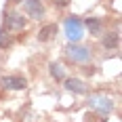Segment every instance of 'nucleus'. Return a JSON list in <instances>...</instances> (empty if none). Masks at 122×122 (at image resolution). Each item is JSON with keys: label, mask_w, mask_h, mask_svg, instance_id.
<instances>
[{"label": "nucleus", "mask_w": 122, "mask_h": 122, "mask_svg": "<svg viewBox=\"0 0 122 122\" xmlns=\"http://www.w3.org/2000/svg\"><path fill=\"white\" fill-rule=\"evenodd\" d=\"M65 55H67V59L74 61V63H88L91 57H93V51L84 46V44H78V42H74V44H67L65 46Z\"/></svg>", "instance_id": "f257e3e1"}, {"label": "nucleus", "mask_w": 122, "mask_h": 122, "mask_svg": "<svg viewBox=\"0 0 122 122\" xmlns=\"http://www.w3.org/2000/svg\"><path fill=\"white\" fill-rule=\"evenodd\" d=\"M63 30H65V36L70 38V40H74V42H78L80 38H82V34H84V23L78 19V17H67L65 19V23H63Z\"/></svg>", "instance_id": "f03ea898"}, {"label": "nucleus", "mask_w": 122, "mask_h": 122, "mask_svg": "<svg viewBox=\"0 0 122 122\" xmlns=\"http://www.w3.org/2000/svg\"><path fill=\"white\" fill-rule=\"evenodd\" d=\"M88 105L93 107V110H97L99 114H103V116H107L112 110H114V101L107 97H103V95H93V97L88 99Z\"/></svg>", "instance_id": "7ed1b4c3"}, {"label": "nucleus", "mask_w": 122, "mask_h": 122, "mask_svg": "<svg viewBox=\"0 0 122 122\" xmlns=\"http://www.w3.org/2000/svg\"><path fill=\"white\" fill-rule=\"evenodd\" d=\"M0 84L4 86L6 91H23L25 86H27V80H25L23 76H2L0 78Z\"/></svg>", "instance_id": "20e7f679"}, {"label": "nucleus", "mask_w": 122, "mask_h": 122, "mask_svg": "<svg viewBox=\"0 0 122 122\" xmlns=\"http://www.w3.org/2000/svg\"><path fill=\"white\" fill-rule=\"evenodd\" d=\"M23 11H25L27 17H32V19H40V17L44 15V6H42L40 0H25Z\"/></svg>", "instance_id": "39448f33"}, {"label": "nucleus", "mask_w": 122, "mask_h": 122, "mask_svg": "<svg viewBox=\"0 0 122 122\" xmlns=\"http://www.w3.org/2000/svg\"><path fill=\"white\" fill-rule=\"evenodd\" d=\"M4 21H6V30H23L25 27V17L19 13H9Z\"/></svg>", "instance_id": "423d86ee"}, {"label": "nucleus", "mask_w": 122, "mask_h": 122, "mask_svg": "<svg viewBox=\"0 0 122 122\" xmlns=\"http://www.w3.org/2000/svg\"><path fill=\"white\" fill-rule=\"evenodd\" d=\"M65 88H67L70 93H76V95H86V93H88V86H86L82 80H78V78L65 80Z\"/></svg>", "instance_id": "0eeeda50"}, {"label": "nucleus", "mask_w": 122, "mask_h": 122, "mask_svg": "<svg viewBox=\"0 0 122 122\" xmlns=\"http://www.w3.org/2000/svg\"><path fill=\"white\" fill-rule=\"evenodd\" d=\"M55 36H57V23H46V25H42L40 32H38V40L40 42H49Z\"/></svg>", "instance_id": "6e6552de"}, {"label": "nucleus", "mask_w": 122, "mask_h": 122, "mask_svg": "<svg viewBox=\"0 0 122 122\" xmlns=\"http://www.w3.org/2000/svg\"><path fill=\"white\" fill-rule=\"evenodd\" d=\"M101 44H103L107 51H114L116 46H118V34H116V32L105 34V36H103V40H101Z\"/></svg>", "instance_id": "1a4fd4ad"}, {"label": "nucleus", "mask_w": 122, "mask_h": 122, "mask_svg": "<svg viewBox=\"0 0 122 122\" xmlns=\"http://www.w3.org/2000/svg\"><path fill=\"white\" fill-rule=\"evenodd\" d=\"M84 23H86V27L91 30V34H95V36L101 34V19H97V17H88Z\"/></svg>", "instance_id": "9d476101"}, {"label": "nucleus", "mask_w": 122, "mask_h": 122, "mask_svg": "<svg viewBox=\"0 0 122 122\" xmlns=\"http://www.w3.org/2000/svg\"><path fill=\"white\" fill-rule=\"evenodd\" d=\"M13 44L11 36H9V30H0V49H9Z\"/></svg>", "instance_id": "9b49d317"}, {"label": "nucleus", "mask_w": 122, "mask_h": 122, "mask_svg": "<svg viewBox=\"0 0 122 122\" xmlns=\"http://www.w3.org/2000/svg\"><path fill=\"white\" fill-rule=\"evenodd\" d=\"M51 76L55 80H63V67L59 63H51Z\"/></svg>", "instance_id": "f8f14e48"}, {"label": "nucleus", "mask_w": 122, "mask_h": 122, "mask_svg": "<svg viewBox=\"0 0 122 122\" xmlns=\"http://www.w3.org/2000/svg\"><path fill=\"white\" fill-rule=\"evenodd\" d=\"M86 118H88L86 122H105V116H103V114H99V112H95V114H88Z\"/></svg>", "instance_id": "ddd939ff"}, {"label": "nucleus", "mask_w": 122, "mask_h": 122, "mask_svg": "<svg viewBox=\"0 0 122 122\" xmlns=\"http://www.w3.org/2000/svg\"><path fill=\"white\" fill-rule=\"evenodd\" d=\"M53 2H55V6H59V9H63V6H67V4H70L72 0H53Z\"/></svg>", "instance_id": "4468645a"}, {"label": "nucleus", "mask_w": 122, "mask_h": 122, "mask_svg": "<svg viewBox=\"0 0 122 122\" xmlns=\"http://www.w3.org/2000/svg\"><path fill=\"white\" fill-rule=\"evenodd\" d=\"M13 2H15V4H19V2H23V0H13Z\"/></svg>", "instance_id": "2eb2a0df"}]
</instances>
